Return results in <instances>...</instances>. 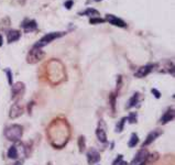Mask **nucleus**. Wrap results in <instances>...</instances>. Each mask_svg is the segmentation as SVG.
<instances>
[{"label":"nucleus","instance_id":"dca6fc26","mask_svg":"<svg viewBox=\"0 0 175 165\" xmlns=\"http://www.w3.org/2000/svg\"><path fill=\"white\" fill-rule=\"evenodd\" d=\"M20 37H21V33H20L18 30H10L8 33H7V40H8V43H12L17 40H19Z\"/></svg>","mask_w":175,"mask_h":165},{"label":"nucleus","instance_id":"4be33fe9","mask_svg":"<svg viewBox=\"0 0 175 165\" xmlns=\"http://www.w3.org/2000/svg\"><path fill=\"white\" fill-rule=\"evenodd\" d=\"M139 143V136H138L137 133H132L130 135V139H129V142H128V147H134Z\"/></svg>","mask_w":175,"mask_h":165},{"label":"nucleus","instance_id":"ddd939ff","mask_svg":"<svg viewBox=\"0 0 175 165\" xmlns=\"http://www.w3.org/2000/svg\"><path fill=\"white\" fill-rule=\"evenodd\" d=\"M174 116H175L174 109H173V108H169V109L164 112L162 118L160 119V123H161V124H166V123L171 122V121L174 119Z\"/></svg>","mask_w":175,"mask_h":165},{"label":"nucleus","instance_id":"1a4fd4ad","mask_svg":"<svg viewBox=\"0 0 175 165\" xmlns=\"http://www.w3.org/2000/svg\"><path fill=\"white\" fill-rule=\"evenodd\" d=\"M23 111H24L23 110V106L18 101V103H16V104H13L11 106L10 112H9V117L11 119H17V118H19V117L23 115Z\"/></svg>","mask_w":175,"mask_h":165},{"label":"nucleus","instance_id":"f8f14e48","mask_svg":"<svg viewBox=\"0 0 175 165\" xmlns=\"http://www.w3.org/2000/svg\"><path fill=\"white\" fill-rule=\"evenodd\" d=\"M153 67H154L153 64H148L145 66H142V67L139 68L134 75H136L137 78H143V77H145L147 75H149L153 71Z\"/></svg>","mask_w":175,"mask_h":165},{"label":"nucleus","instance_id":"412c9836","mask_svg":"<svg viewBox=\"0 0 175 165\" xmlns=\"http://www.w3.org/2000/svg\"><path fill=\"white\" fill-rule=\"evenodd\" d=\"M77 144H78V149H79V152L84 153L85 150H86V139L84 135H81L78 138V141H77Z\"/></svg>","mask_w":175,"mask_h":165},{"label":"nucleus","instance_id":"f257e3e1","mask_svg":"<svg viewBox=\"0 0 175 165\" xmlns=\"http://www.w3.org/2000/svg\"><path fill=\"white\" fill-rule=\"evenodd\" d=\"M47 138L54 147H64L71 138V127L69 122L65 119L60 118L53 120L47 127Z\"/></svg>","mask_w":175,"mask_h":165},{"label":"nucleus","instance_id":"f704fd0d","mask_svg":"<svg viewBox=\"0 0 175 165\" xmlns=\"http://www.w3.org/2000/svg\"><path fill=\"white\" fill-rule=\"evenodd\" d=\"M47 165H52V163H51V162H49V163H47Z\"/></svg>","mask_w":175,"mask_h":165},{"label":"nucleus","instance_id":"39448f33","mask_svg":"<svg viewBox=\"0 0 175 165\" xmlns=\"http://www.w3.org/2000/svg\"><path fill=\"white\" fill-rule=\"evenodd\" d=\"M45 56V53L41 49H37V48H33L32 50L29 51V53L26 55V62L29 64H35L38 62L42 61L43 57Z\"/></svg>","mask_w":175,"mask_h":165},{"label":"nucleus","instance_id":"aec40b11","mask_svg":"<svg viewBox=\"0 0 175 165\" xmlns=\"http://www.w3.org/2000/svg\"><path fill=\"white\" fill-rule=\"evenodd\" d=\"M125 122H127V117H122V118L118 121V123L116 124L115 131H116L117 133H121V132L123 131V129H125Z\"/></svg>","mask_w":175,"mask_h":165},{"label":"nucleus","instance_id":"c9c22d12","mask_svg":"<svg viewBox=\"0 0 175 165\" xmlns=\"http://www.w3.org/2000/svg\"><path fill=\"white\" fill-rule=\"evenodd\" d=\"M95 1H101V0H95Z\"/></svg>","mask_w":175,"mask_h":165},{"label":"nucleus","instance_id":"9b49d317","mask_svg":"<svg viewBox=\"0 0 175 165\" xmlns=\"http://www.w3.org/2000/svg\"><path fill=\"white\" fill-rule=\"evenodd\" d=\"M105 21H108L110 24L119 26V28H125V26H127V23H125L123 20H121L120 18L116 17V16H113V14H107Z\"/></svg>","mask_w":175,"mask_h":165},{"label":"nucleus","instance_id":"7c9ffc66","mask_svg":"<svg viewBox=\"0 0 175 165\" xmlns=\"http://www.w3.org/2000/svg\"><path fill=\"white\" fill-rule=\"evenodd\" d=\"M119 165H128V163H127L125 161H123V160H122V161H121V162L119 163Z\"/></svg>","mask_w":175,"mask_h":165},{"label":"nucleus","instance_id":"4468645a","mask_svg":"<svg viewBox=\"0 0 175 165\" xmlns=\"http://www.w3.org/2000/svg\"><path fill=\"white\" fill-rule=\"evenodd\" d=\"M139 100H140V94L138 92H136L131 96V98L128 100V103L125 105V109H131V108H133L134 106H137V104L139 103Z\"/></svg>","mask_w":175,"mask_h":165},{"label":"nucleus","instance_id":"473e14b6","mask_svg":"<svg viewBox=\"0 0 175 165\" xmlns=\"http://www.w3.org/2000/svg\"><path fill=\"white\" fill-rule=\"evenodd\" d=\"M1 45H2V37L0 35V46H1Z\"/></svg>","mask_w":175,"mask_h":165},{"label":"nucleus","instance_id":"c85d7f7f","mask_svg":"<svg viewBox=\"0 0 175 165\" xmlns=\"http://www.w3.org/2000/svg\"><path fill=\"white\" fill-rule=\"evenodd\" d=\"M121 161H122V155H121V154H119L118 156H117V159L113 162V165H119V163H120Z\"/></svg>","mask_w":175,"mask_h":165},{"label":"nucleus","instance_id":"a878e982","mask_svg":"<svg viewBox=\"0 0 175 165\" xmlns=\"http://www.w3.org/2000/svg\"><path fill=\"white\" fill-rule=\"evenodd\" d=\"M5 72H6V74H7V78H8L9 85L12 86L13 85V77H12V72H11V69L7 68V69H5Z\"/></svg>","mask_w":175,"mask_h":165},{"label":"nucleus","instance_id":"72a5a7b5","mask_svg":"<svg viewBox=\"0 0 175 165\" xmlns=\"http://www.w3.org/2000/svg\"><path fill=\"white\" fill-rule=\"evenodd\" d=\"M139 165H147V163H142V164H139Z\"/></svg>","mask_w":175,"mask_h":165},{"label":"nucleus","instance_id":"2f4dec72","mask_svg":"<svg viewBox=\"0 0 175 165\" xmlns=\"http://www.w3.org/2000/svg\"><path fill=\"white\" fill-rule=\"evenodd\" d=\"M14 165H22V161H18V162H16V164Z\"/></svg>","mask_w":175,"mask_h":165},{"label":"nucleus","instance_id":"f03ea898","mask_svg":"<svg viewBox=\"0 0 175 165\" xmlns=\"http://www.w3.org/2000/svg\"><path fill=\"white\" fill-rule=\"evenodd\" d=\"M47 78L52 84H58L64 78V67L61 62L52 60L47 64Z\"/></svg>","mask_w":175,"mask_h":165},{"label":"nucleus","instance_id":"9d476101","mask_svg":"<svg viewBox=\"0 0 175 165\" xmlns=\"http://www.w3.org/2000/svg\"><path fill=\"white\" fill-rule=\"evenodd\" d=\"M24 84L21 83V81H18L16 84H13L12 87H11V92H12V99H16V98L20 97L23 95L24 92Z\"/></svg>","mask_w":175,"mask_h":165},{"label":"nucleus","instance_id":"6e6552de","mask_svg":"<svg viewBox=\"0 0 175 165\" xmlns=\"http://www.w3.org/2000/svg\"><path fill=\"white\" fill-rule=\"evenodd\" d=\"M86 155H87V162L89 165L97 164L100 161V153L94 147H89Z\"/></svg>","mask_w":175,"mask_h":165},{"label":"nucleus","instance_id":"0eeeda50","mask_svg":"<svg viewBox=\"0 0 175 165\" xmlns=\"http://www.w3.org/2000/svg\"><path fill=\"white\" fill-rule=\"evenodd\" d=\"M163 131L161 129H155V130H152L150 133L148 134V136L145 138V140H144L143 144H142V147H147L148 145H150L151 143H153L154 141L160 136V135H162Z\"/></svg>","mask_w":175,"mask_h":165},{"label":"nucleus","instance_id":"a211bd4d","mask_svg":"<svg viewBox=\"0 0 175 165\" xmlns=\"http://www.w3.org/2000/svg\"><path fill=\"white\" fill-rule=\"evenodd\" d=\"M7 156L11 160H17L19 158V151H18V147L16 145H11L9 147L8 152H7Z\"/></svg>","mask_w":175,"mask_h":165},{"label":"nucleus","instance_id":"393cba45","mask_svg":"<svg viewBox=\"0 0 175 165\" xmlns=\"http://www.w3.org/2000/svg\"><path fill=\"white\" fill-rule=\"evenodd\" d=\"M138 113L137 112H130L129 116L127 117V121L129 123H137L138 122Z\"/></svg>","mask_w":175,"mask_h":165},{"label":"nucleus","instance_id":"2eb2a0df","mask_svg":"<svg viewBox=\"0 0 175 165\" xmlns=\"http://www.w3.org/2000/svg\"><path fill=\"white\" fill-rule=\"evenodd\" d=\"M21 26L24 29L25 32H31V31H34L38 28V24L34 20H25L24 22L21 24Z\"/></svg>","mask_w":175,"mask_h":165},{"label":"nucleus","instance_id":"423d86ee","mask_svg":"<svg viewBox=\"0 0 175 165\" xmlns=\"http://www.w3.org/2000/svg\"><path fill=\"white\" fill-rule=\"evenodd\" d=\"M149 155V151L145 149V147H142L141 150H139L136 154V156L133 158V160L131 161L130 165H139L142 164V163H147V158Z\"/></svg>","mask_w":175,"mask_h":165},{"label":"nucleus","instance_id":"5701e85b","mask_svg":"<svg viewBox=\"0 0 175 165\" xmlns=\"http://www.w3.org/2000/svg\"><path fill=\"white\" fill-rule=\"evenodd\" d=\"M116 100H117V92H111L109 95V103L111 107V112H116Z\"/></svg>","mask_w":175,"mask_h":165},{"label":"nucleus","instance_id":"b1692460","mask_svg":"<svg viewBox=\"0 0 175 165\" xmlns=\"http://www.w3.org/2000/svg\"><path fill=\"white\" fill-rule=\"evenodd\" d=\"M160 159V154L159 153H149V155H148V158H147V163H151V164H153L154 162H156L157 160Z\"/></svg>","mask_w":175,"mask_h":165},{"label":"nucleus","instance_id":"7ed1b4c3","mask_svg":"<svg viewBox=\"0 0 175 165\" xmlns=\"http://www.w3.org/2000/svg\"><path fill=\"white\" fill-rule=\"evenodd\" d=\"M23 135V127L20 124H10L9 127H7L5 130V136L7 140L11 141V142H18L21 140Z\"/></svg>","mask_w":175,"mask_h":165},{"label":"nucleus","instance_id":"f3484780","mask_svg":"<svg viewBox=\"0 0 175 165\" xmlns=\"http://www.w3.org/2000/svg\"><path fill=\"white\" fill-rule=\"evenodd\" d=\"M96 136L99 142L101 143H106L107 142V133H106V130L102 129L101 127H98L96 129Z\"/></svg>","mask_w":175,"mask_h":165},{"label":"nucleus","instance_id":"cd10ccee","mask_svg":"<svg viewBox=\"0 0 175 165\" xmlns=\"http://www.w3.org/2000/svg\"><path fill=\"white\" fill-rule=\"evenodd\" d=\"M151 92L154 95V97H155L156 99H160V98H161V92H159L157 89H155V88H152V89H151Z\"/></svg>","mask_w":175,"mask_h":165},{"label":"nucleus","instance_id":"20e7f679","mask_svg":"<svg viewBox=\"0 0 175 165\" xmlns=\"http://www.w3.org/2000/svg\"><path fill=\"white\" fill-rule=\"evenodd\" d=\"M64 34L62 32H51V33H47L46 35H44L41 40H39L38 42L34 44V46L33 48H37V49H41V48H43L45 45H47L49 43H51L52 41H54V40H56L58 37H61Z\"/></svg>","mask_w":175,"mask_h":165},{"label":"nucleus","instance_id":"6ab92c4d","mask_svg":"<svg viewBox=\"0 0 175 165\" xmlns=\"http://www.w3.org/2000/svg\"><path fill=\"white\" fill-rule=\"evenodd\" d=\"M79 16H88L92 18H96V17H99V11H97L96 9H93V8H87L85 11L79 12Z\"/></svg>","mask_w":175,"mask_h":165},{"label":"nucleus","instance_id":"bb28decb","mask_svg":"<svg viewBox=\"0 0 175 165\" xmlns=\"http://www.w3.org/2000/svg\"><path fill=\"white\" fill-rule=\"evenodd\" d=\"M102 22H105V19H101L99 17H96V18H92L90 19V23H102Z\"/></svg>","mask_w":175,"mask_h":165},{"label":"nucleus","instance_id":"c756f323","mask_svg":"<svg viewBox=\"0 0 175 165\" xmlns=\"http://www.w3.org/2000/svg\"><path fill=\"white\" fill-rule=\"evenodd\" d=\"M73 0H67L66 2H65V7H66V9H71V7L73 6Z\"/></svg>","mask_w":175,"mask_h":165}]
</instances>
